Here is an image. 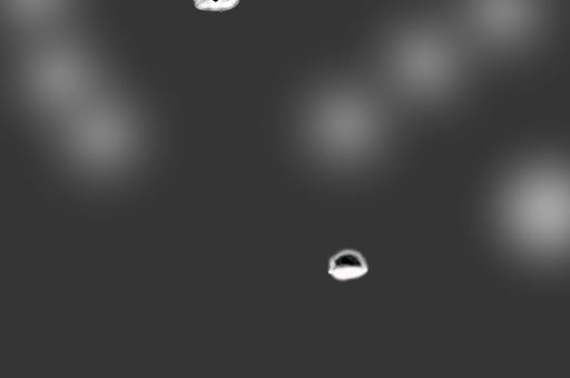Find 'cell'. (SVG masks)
I'll return each instance as SVG.
<instances>
[{
    "label": "cell",
    "mask_w": 570,
    "mask_h": 378,
    "mask_svg": "<svg viewBox=\"0 0 570 378\" xmlns=\"http://www.w3.org/2000/svg\"><path fill=\"white\" fill-rule=\"evenodd\" d=\"M500 223L510 240L537 256H553L567 233V196L558 173L537 170L520 177L503 195Z\"/></svg>",
    "instance_id": "obj_1"
},
{
    "label": "cell",
    "mask_w": 570,
    "mask_h": 378,
    "mask_svg": "<svg viewBox=\"0 0 570 378\" xmlns=\"http://www.w3.org/2000/svg\"><path fill=\"white\" fill-rule=\"evenodd\" d=\"M396 56L402 73L421 91L438 90L450 76V57L445 48L431 37H412L400 46Z\"/></svg>",
    "instance_id": "obj_2"
},
{
    "label": "cell",
    "mask_w": 570,
    "mask_h": 378,
    "mask_svg": "<svg viewBox=\"0 0 570 378\" xmlns=\"http://www.w3.org/2000/svg\"><path fill=\"white\" fill-rule=\"evenodd\" d=\"M482 22L493 32L505 34L523 21V0H478Z\"/></svg>",
    "instance_id": "obj_3"
},
{
    "label": "cell",
    "mask_w": 570,
    "mask_h": 378,
    "mask_svg": "<svg viewBox=\"0 0 570 378\" xmlns=\"http://www.w3.org/2000/svg\"><path fill=\"white\" fill-rule=\"evenodd\" d=\"M19 8L23 9L28 14H42L55 6L57 0H16Z\"/></svg>",
    "instance_id": "obj_4"
}]
</instances>
